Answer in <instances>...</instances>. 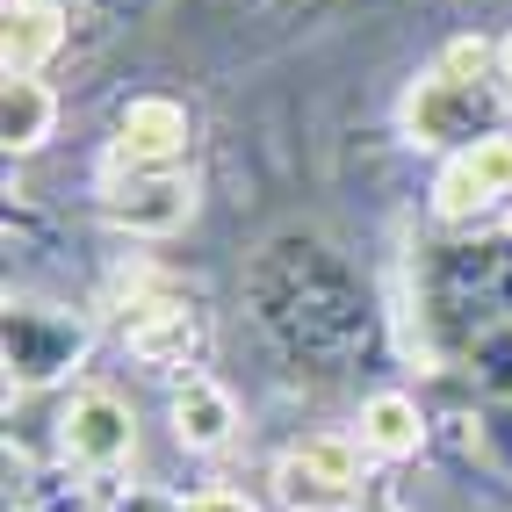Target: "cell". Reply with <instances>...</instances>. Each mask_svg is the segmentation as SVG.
<instances>
[{"instance_id": "cell-1", "label": "cell", "mask_w": 512, "mask_h": 512, "mask_svg": "<svg viewBox=\"0 0 512 512\" xmlns=\"http://www.w3.org/2000/svg\"><path fill=\"white\" fill-rule=\"evenodd\" d=\"M275 491L289 512H354L361 505V440L311 433L275 462Z\"/></svg>"}, {"instance_id": "cell-2", "label": "cell", "mask_w": 512, "mask_h": 512, "mask_svg": "<svg viewBox=\"0 0 512 512\" xmlns=\"http://www.w3.org/2000/svg\"><path fill=\"white\" fill-rule=\"evenodd\" d=\"M491 116H498V94L484 80L440 73V65L412 87V101H404V130H412V145H440V152H462L476 138H491Z\"/></svg>"}, {"instance_id": "cell-3", "label": "cell", "mask_w": 512, "mask_h": 512, "mask_svg": "<svg viewBox=\"0 0 512 512\" xmlns=\"http://www.w3.org/2000/svg\"><path fill=\"white\" fill-rule=\"evenodd\" d=\"M512 202V138H476L462 152H448V166H440L433 181V217L440 224H476Z\"/></svg>"}, {"instance_id": "cell-4", "label": "cell", "mask_w": 512, "mask_h": 512, "mask_svg": "<svg viewBox=\"0 0 512 512\" xmlns=\"http://www.w3.org/2000/svg\"><path fill=\"white\" fill-rule=\"evenodd\" d=\"M101 217L130 238H174L195 217V181L188 174H138V166H109L101 181Z\"/></svg>"}, {"instance_id": "cell-5", "label": "cell", "mask_w": 512, "mask_h": 512, "mask_svg": "<svg viewBox=\"0 0 512 512\" xmlns=\"http://www.w3.org/2000/svg\"><path fill=\"white\" fill-rule=\"evenodd\" d=\"M58 448H65L73 469L109 476V469H123L138 455V419H130V404L116 390H80L65 404V419H58Z\"/></svg>"}, {"instance_id": "cell-6", "label": "cell", "mask_w": 512, "mask_h": 512, "mask_svg": "<svg viewBox=\"0 0 512 512\" xmlns=\"http://www.w3.org/2000/svg\"><path fill=\"white\" fill-rule=\"evenodd\" d=\"M195 123L174 94H138L116 109V159L109 166H138V174H181Z\"/></svg>"}, {"instance_id": "cell-7", "label": "cell", "mask_w": 512, "mask_h": 512, "mask_svg": "<svg viewBox=\"0 0 512 512\" xmlns=\"http://www.w3.org/2000/svg\"><path fill=\"white\" fill-rule=\"evenodd\" d=\"M123 347L138 354L145 368H188L202 354V318H195V303L188 296H138L130 303V318H123Z\"/></svg>"}, {"instance_id": "cell-8", "label": "cell", "mask_w": 512, "mask_h": 512, "mask_svg": "<svg viewBox=\"0 0 512 512\" xmlns=\"http://www.w3.org/2000/svg\"><path fill=\"white\" fill-rule=\"evenodd\" d=\"M231 433H238V397L217 383V375L188 368L174 383V440L188 455H217V448H231Z\"/></svg>"}, {"instance_id": "cell-9", "label": "cell", "mask_w": 512, "mask_h": 512, "mask_svg": "<svg viewBox=\"0 0 512 512\" xmlns=\"http://www.w3.org/2000/svg\"><path fill=\"white\" fill-rule=\"evenodd\" d=\"M65 44V15L58 0H8V22H0V65L8 80H37Z\"/></svg>"}, {"instance_id": "cell-10", "label": "cell", "mask_w": 512, "mask_h": 512, "mask_svg": "<svg viewBox=\"0 0 512 512\" xmlns=\"http://www.w3.org/2000/svg\"><path fill=\"white\" fill-rule=\"evenodd\" d=\"M44 325H51V311H8V368L22 375V383H44V375H58L80 354V325L58 318L51 347H44Z\"/></svg>"}, {"instance_id": "cell-11", "label": "cell", "mask_w": 512, "mask_h": 512, "mask_svg": "<svg viewBox=\"0 0 512 512\" xmlns=\"http://www.w3.org/2000/svg\"><path fill=\"white\" fill-rule=\"evenodd\" d=\"M51 130H58V94L44 80H8L0 87V145H8V159L44 152Z\"/></svg>"}, {"instance_id": "cell-12", "label": "cell", "mask_w": 512, "mask_h": 512, "mask_svg": "<svg viewBox=\"0 0 512 512\" xmlns=\"http://www.w3.org/2000/svg\"><path fill=\"white\" fill-rule=\"evenodd\" d=\"M354 440H361L368 455H383V462H404V455H419L426 419H419V404L404 397V390H383V397H368V404H361Z\"/></svg>"}, {"instance_id": "cell-13", "label": "cell", "mask_w": 512, "mask_h": 512, "mask_svg": "<svg viewBox=\"0 0 512 512\" xmlns=\"http://www.w3.org/2000/svg\"><path fill=\"white\" fill-rule=\"evenodd\" d=\"M188 512H260L246 491H195V505Z\"/></svg>"}, {"instance_id": "cell-14", "label": "cell", "mask_w": 512, "mask_h": 512, "mask_svg": "<svg viewBox=\"0 0 512 512\" xmlns=\"http://www.w3.org/2000/svg\"><path fill=\"white\" fill-rule=\"evenodd\" d=\"M498 80H505V87H512V37H505V44H498Z\"/></svg>"}]
</instances>
